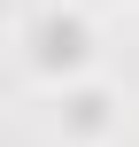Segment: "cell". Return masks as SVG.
<instances>
[{"label":"cell","instance_id":"6da1fadb","mask_svg":"<svg viewBox=\"0 0 139 147\" xmlns=\"http://www.w3.org/2000/svg\"><path fill=\"white\" fill-rule=\"evenodd\" d=\"M77 47H85V23L77 16H39V31H31V62L39 70H62V62H77Z\"/></svg>","mask_w":139,"mask_h":147}]
</instances>
